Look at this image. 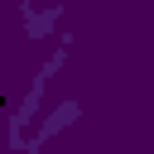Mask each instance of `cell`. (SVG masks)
I'll return each mask as SVG.
<instances>
[{"mask_svg": "<svg viewBox=\"0 0 154 154\" xmlns=\"http://www.w3.org/2000/svg\"><path fill=\"white\" fill-rule=\"evenodd\" d=\"M53 19H58V5H53V10H43V14H34V10L24 5V24H29V34H43Z\"/></svg>", "mask_w": 154, "mask_h": 154, "instance_id": "obj_3", "label": "cell"}, {"mask_svg": "<svg viewBox=\"0 0 154 154\" xmlns=\"http://www.w3.org/2000/svg\"><path fill=\"white\" fill-rule=\"evenodd\" d=\"M58 63H63V53H53L48 58V67H43V77H34V87H29V96H24V106L10 116V135H14V144H24V125H29V116L38 111V96H43V87H48V72H58Z\"/></svg>", "mask_w": 154, "mask_h": 154, "instance_id": "obj_1", "label": "cell"}, {"mask_svg": "<svg viewBox=\"0 0 154 154\" xmlns=\"http://www.w3.org/2000/svg\"><path fill=\"white\" fill-rule=\"evenodd\" d=\"M77 116H82V111H77V106H72V101H67V106H58V111H53V116H48V120H43V125H38V135H34V140H29V154H38V144H43V140H48V135H58V130H63V125H72V120H77Z\"/></svg>", "mask_w": 154, "mask_h": 154, "instance_id": "obj_2", "label": "cell"}]
</instances>
